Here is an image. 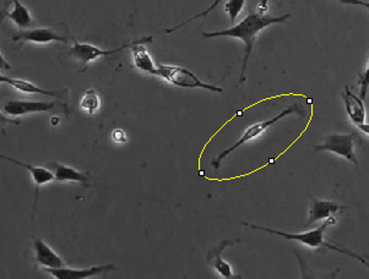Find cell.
Wrapping results in <instances>:
<instances>
[{"label":"cell","mask_w":369,"mask_h":279,"mask_svg":"<svg viewBox=\"0 0 369 279\" xmlns=\"http://www.w3.org/2000/svg\"><path fill=\"white\" fill-rule=\"evenodd\" d=\"M291 17V14H285L282 16L274 17L266 16L260 12H254L249 14L248 16L244 17L241 23H237L235 26L218 31V32H202V38L210 39L215 37H233V38H240L244 42V59H243V67H242L241 78L240 82L246 81V65L249 56L252 54L253 47L255 43L257 34L263 31L264 28L268 27L270 25L274 23H284Z\"/></svg>","instance_id":"1"},{"label":"cell","mask_w":369,"mask_h":279,"mask_svg":"<svg viewBox=\"0 0 369 279\" xmlns=\"http://www.w3.org/2000/svg\"><path fill=\"white\" fill-rule=\"evenodd\" d=\"M336 223L335 216H331V217L326 219V222L324 224H321L320 227H318L314 230H309V232H304V233H297V234H291V233H285V232H280V230H275V229L265 228L262 225H257V224H249L243 222V225H246L249 228L257 229V230H263V232H268L270 234L280 235L284 236L287 241H298L301 244L309 246V247H326V249H331V250H335L337 252H341L344 255H348V256L355 257L358 261L366 265L369 268V263H367V260L364 257L359 256L357 254H353V252H348L344 247L340 246L334 245L331 243L324 241L325 230L328 229L329 225Z\"/></svg>","instance_id":"2"},{"label":"cell","mask_w":369,"mask_h":279,"mask_svg":"<svg viewBox=\"0 0 369 279\" xmlns=\"http://www.w3.org/2000/svg\"><path fill=\"white\" fill-rule=\"evenodd\" d=\"M291 114H299V115L304 117V115H306V112H304L302 106H299V104L295 103V104H292V106L287 107V108L284 109L282 112L279 113L276 117L271 118V119H268V120H264V122H260V123L253 124L249 128L246 129V131H244V134L242 135L241 139L238 140L235 145L232 146V147H229L227 150L221 152L218 157L213 158V162H211V166L218 170L220 166H221L222 161H224L226 157L229 156V153L235 151L237 148H240L242 145H244L246 142L257 139V136L263 135L264 133H265L268 128H271L274 124L280 122L281 119H284V118L287 117V115H291Z\"/></svg>","instance_id":"3"},{"label":"cell","mask_w":369,"mask_h":279,"mask_svg":"<svg viewBox=\"0 0 369 279\" xmlns=\"http://www.w3.org/2000/svg\"><path fill=\"white\" fill-rule=\"evenodd\" d=\"M151 36L149 37H144V38L131 39L127 43L114 48V49H101L98 47H96L94 45H89V43H78V41L74 39L73 47L67 52V56H72L75 62H78L80 64V69L81 71H86V67L89 65V63L92 60H95L100 56H108L119 53V52L127 49V48H131L133 45L136 43H151Z\"/></svg>","instance_id":"4"},{"label":"cell","mask_w":369,"mask_h":279,"mask_svg":"<svg viewBox=\"0 0 369 279\" xmlns=\"http://www.w3.org/2000/svg\"><path fill=\"white\" fill-rule=\"evenodd\" d=\"M155 76H160L163 80H166L169 84L178 86L182 89H207V91L218 92V93H222V89H220L215 85L202 82V80L198 78L196 74L191 73L184 67L158 64L156 71H155Z\"/></svg>","instance_id":"5"},{"label":"cell","mask_w":369,"mask_h":279,"mask_svg":"<svg viewBox=\"0 0 369 279\" xmlns=\"http://www.w3.org/2000/svg\"><path fill=\"white\" fill-rule=\"evenodd\" d=\"M355 139L356 134H331L325 139L324 144L314 147L315 152H333L337 156L346 158L356 167H359L357 157L355 153Z\"/></svg>","instance_id":"6"},{"label":"cell","mask_w":369,"mask_h":279,"mask_svg":"<svg viewBox=\"0 0 369 279\" xmlns=\"http://www.w3.org/2000/svg\"><path fill=\"white\" fill-rule=\"evenodd\" d=\"M56 107H67L59 102H34L12 100L8 101L4 106V112L9 115L20 117L30 113H42L53 111Z\"/></svg>","instance_id":"7"},{"label":"cell","mask_w":369,"mask_h":279,"mask_svg":"<svg viewBox=\"0 0 369 279\" xmlns=\"http://www.w3.org/2000/svg\"><path fill=\"white\" fill-rule=\"evenodd\" d=\"M14 42H31V43H51V42H63L67 43V36L59 34L56 30L53 28H34V30H26V31H19L17 34H12Z\"/></svg>","instance_id":"8"},{"label":"cell","mask_w":369,"mask_h":279,"mask_svg":"<svg viewBox=\"0 0 369 279\" xmlns=\"http://www.w3.org/2000/svg\"><path fill=\"white\" fill-rule=\"evenodd\" d=\"M116 269L113 265H101L96 267L86 268V269H73V268H45L47 274H52L56 279H85L107 274L109 271Z\"/></svg>","instance_id":"9"},{"label":"cell","mask_w":369,"mask_h":279,"mask_svg":"<svg viewBox=\"0 0 369 279\" xmlns=\"http://www.w3.org/2000/svg\"><path fill=\"white\" fill-rule=\"evenodd\" d=\"M0 82L10 85L12 87L17 89V91L28 93V95L39 93V95L50 96V97L59 98V100L65 98L67 95V89H58V91H47V89H41L39 86H36V85L30 82V81H26V80H23V78H6L4 75L0 76Z\"/></svg>","instance_id":"10"},{"label":"cell","mask_w":369,"mask_h":279,"mask_svg":"<svg viewBox=\"0 0 369 279\" xmlns=\"http://www.w3.org/2000/svg\"><path fill=\"white\" fill-rule=\"evenodd\" d=\"M310 200L313 202V205L309 211V218H308L306 225H310V224L319 222V221L328 219L331 216H334L335 213L340 212L342 210L347 208L346 206H341L335 202L324 201V200H320L314 196H310Z\"/></svg>","instance_id":"11"},{"label":"cell","mask_w":369,"mask_h":279,"mask_svg":"<svg viewBox=\"0 0 369 279\" xmlns=\"http://www.w3.org/2000/svg\"><path fill=\"white\" fill-rule=\"evenodd\" d=\"M3 16L12 20V23H17L21 30L30 27L34 23L28 8L23 5L20 0H8L6 8L3 10Z\"/></svg>","instance_id":"12"},{"label":"cell","mask_w":369,"mask_h":279,"mask_svg":"<svg viewBox=\"0 0 369 279\" xmlns=\"http://www.w3.org/2000/svg\"><path fill=\"white\" fill-rule=\"evenodd\" d=\"M1 158L3 159H6L8 162L14 163L17 164L19 167L25 168L28 169V172L32 175V179H34V184H36V199H34V207H36V203H37V196H39V188L41 185L48 184L51 183L52 180H56V177L54 174L52 172L50 168L45 167H34V166H31V164H28V163L20 162V161H17L15 158H12V157H6L4 155H1Z\"/></svg>","instance_id":"13"},{"label":"cell","mask_w":369,"mask_h":279,"mask_svg":"<svg viewBox=\"0 0 369 279\" xmlns=\"http://www.w3.org/2000/svg\"><path fill=\"white\" fill-rule=\"evenodd\" d=\"M235 243V241H224L207 254V263H209V265L213 266L218 274H221L224 278H241L240 276H235V274H232V268L229 266V263L224 261L222 256H221V254H222L224 249L229 245H233Z\"/></svg>","instance_id":"14"},{"label":"cell","mask_w":369,"mask_h":279,"mask_svg":"<svg viewBox=\"0 0 369 279\" xmlns=\"http://www.w3.org/2000/svg\"><path fill=\"white\" fill-rule=\"evenodd\" d=\"M342 98H344V103L346 107L347 115L350 117L353 123L356 125L366 123V107H364L363 100L351 92L348 86L345 87Z\"/></svg>","instance_id":"15"},{"label":"cell","mask_w":369,"mask_h":279,"mask_svg":"<svg viewBox=\"0 0 369 279\" xmlns=\"http://www.w3.org/2000/svg\"><path fill=\"white\" fill-rule=\"evenodd\" d=\"M34 252H36V261L45 268H62L65 267V263L62 257L56 255L45 241L36 239L34 241Z\"/></svg>","instance_id":"16"},{"label":"cell","mask_w":369,"mask_h":279,"mask_svg":"<svg viewBox=\"0 0 369 279\" xmlns=\"http://www.w3.org/2000/svg\"><path fill=\"white\" fill-rule=\"evenodd\" d=\"M45 167L51 169L56 177V181H75V183H80L84 186H89L87 175L78 172V170H75L74 168L67 167V166L58 162H50Z\"/></svg>","instance_id":"17"},{"label":"cell","mask_w":369,"mask_h":279,"mask_svg":"<svg viewBox=\"0 0 369 279\" xmlns=\"http://www.w3.org/2000/svg\"><path fill=\"white\" fill-rule=\"evenodd\" d=\"M144 45L145 43H136L130 48L133 54V63H134L135 67L139 69L140 71L155 75L157 67Z\"/></svg>","instance_id":"18"},{"label":"cell","mask_w":369,"mask_h":279,"mask_svg":"<svg viewBox=\"0 0 369 279\" xmlns=\"http://www.w3.org/2000/svg\"><path fill=\"white\" fill-rule=\"evenodd\" d=\"M100 104H101V101H100V97L97 95L95 89H87L85 92L81 101H80V107L84 112L87 113L89 115L95 114L98 108H100Z\"/></svg>","instance_id":"19"},{"label":"cell","mask_w":369,"mask_h":279,"mask_svg":"<svg viewBox=\"0 0 369 279\" xmlns=\"http://www.w3.org/2000/svg\"><path fill=\"white\" fill-rule=\"evenodd\" d=\"M246 0H229L224 4V12L229 14V23H233L246 5Z\"/></svg>","instance_id":"20"},{"label":"cell","mask_w":369,"mask_h":279,"mask_svg":"<svg viewBox=\"0 0 369 279\" xmlns=\"http://www.w3.org/2000/svg\"><path fill=\"white\" fill-rule=\"evenodd\" d=\"M222 3V0H213V3H211V5L209 6V8H207L204 12H199V14H196V15H194V16L189 17L188 20H185L184 23H179V25H177L176 27L173 28H169V30H167L166 32L167 34H172V32H174V31H177V30H179V28L183 27V26H185V25H188V23H191L193 20H196V19H200V17H202V19H205V17H207V15L209 14H211V12L218 8L220 4Z\"/></svg>","instance_id":"21"},{"label":"cell","mask_w":369,"mask_h":279,"mask_svg":"<svg viewBox=\"0 0 369 279\" xmlns=\"http://www.w3.org/2000/svg\"><path fill=\"white\" fill-rule=\"evenodd\" d=\"M359 86H361V98L364 100L369 89V62L363 73L359 74Z\"/></svg>","instance_id":"22"},{"label":"cell","mask_w":369,"mask_h":279,"mask_svg":"<svg viewBox=\"0 0 369 279\" xmlns=\"http://www.w3.org/2000/svg\"><path fill=\"white\" fill-rule=\"evenodd\" d=\"M112 139L114 142L124 144V142H127V134L123 129H116L112 133Z\"/></svg>","instance_id":"23"},{"label":"cell","mask_w":369,"mask_h":279,"mask_svg":"<svg viewBox=\"0 0 369 279\" xmlns=\"http://www.w3.org/2000/svg\"><path fill=\"white\" fill-rule=\"evenodd\" d=\"M268 0H262V1H260V4L257 6V12H260V14L265 15V12L268 10Z\"/></svg>","instance_id":"24"},{"label":"cell","mask_w":369,"mask_h":279,"mask_svg":"<svg viewBox=\"0 0 369 279\" xmlns=\"http://www.w3.org/2000/svg\"><path fill=\"white\" fill-rule=\"evenodd\" d=\"M357 128L363 133V134L367 135V136H369V124H358Z\"/></svg>","instance_id":"25"},{"label":"cell","mask_w":369,"mask_h":279,"mask_svg":"<svg viewBox=\"0 0 369 279\" xmlns=\"http://www.w3.org/2000/svg\"><path fill=\"white\" fill-rule=\"evenodd\" d=\"M58 122H59L58 119H53V120H52V123L53 124H58Z\"/></svg>","instance_id":"26"}]
</instances>
